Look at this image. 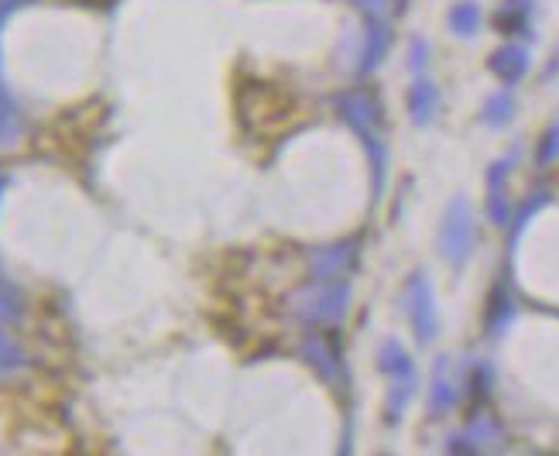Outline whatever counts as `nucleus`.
<instances>
[{"label": "nucleus", "mask_w": 559, "mask_h": 456, "mask_svg": "<svg viewBox=\"0 0 559 456\" xmlns=\"http://www.w3.org/2000/svg\"><path fill=\"white\" fill-rule=\"evenodd\" d=\"M395 45V28L388 17H364V28L354 38V52H350V72L354 80H368L388 62V52Z\"/></svg>", "instance_id": "f257e3e1"}, {"label": "nucleus", "mask_w": 559, "mask_h": 456, "mask_svg": "<svg viewBox=\"0 0 559 456\" xmlns=\"http://www.w3.org/2000/svg\"><path fill=\"white\" fill-rule=\"evenodd\" d=\"M536 11L539 0H501L491 14L495 32H501L508 41H532L536 38Z\"/></svg>", "instance_id": "f03ea898"}, {"label": "nucleus", "mask_w": 559, "mask_h": 456, "mask_svg": "<svg viewBox=\"0 0 559 456\" xmlns=\"http://www.w3.org/2000/svg\"><path fill=\"white\" fill-rule=\"evenodd\" d=\"M443 254L453 264H464L471 248H474V216H471V203L467 200H453L450 213H447V224H443Z\"/></svg>", "instance_id": "7ed1b4c3"}, {"label": "nucleus", "mask_w": 559, "mask_h": 456, "mask_svg": "<svg viewBox=\"0 0 559 456\" xmlns=\"http://www.w3.org/2000/svg\"><path fill=\"white\" fill-rule=\"evenodd\" d=\"M488 72L501 83V86H519L528 72H532V48L528 41H501L495 52L488 56Z\"/></svg>", "instance_id": "20e7f679"}, {"label": "nucleus", "mask_w": 559, "mask_h": 456, "mask_svg": "<svg viewBox=\"0 0 559 456\" xmlns=\"http://www.w3.org/2000/svg\"><path fill=\"white\" fill-rule=\"evenodd\" d=\"M405 107H408V120L416 128H429L436 117H440L443 107V93L436 86V80L429 76H412L408 89H405Z\"/></svg>", "instance_id": "39448f33"}, {"label": "nucleus", "mask_w": 559, "mask_h": 456, "mask_svg": "<svg viewBox=\"0 0 559 456\" xmlns=\"http://www.w3.org/2000/svg\"><path fill=\"white\" fill-rule=\"evenodd\" d=\"M484 21H488V14H484L480 0H453L447 11V32L453 38L474 41L484 32Z\"/></svg>", "instance_id": "423d86ee"}, {"label": "nucleus", "mask_w": 559, "mask_h": 456, "mask_svg": "<svg viewBox=\"0 0 559 456\" xmlns=\"http://www.w3.org/2000/svg\"><path fill=\"white\" fill-rule=\"evenodd\" d=\"M515 113H519V100H515V93L508 89V86H501V89H495L488 100L480 104V120L488 128H495V131H501V128H508L515 120Z\"/></svg>", "instance_id": "0eeeda50"}, {"label": "nucleus", "mask_w": 559, "mask_h": 456, "mask_svg": "<svg viewBox=\"0 0 559 456\" xmlns=\"http://www.w3.org/2000/svg\"><path fill=\"white\" fill-rule=\"evenodd\" d=\"M432 65V41L426 35H412L405 45V69L412 76H426Z\"/></svg>", "instance_id": "6e6552de"}, {"label": "nucleus", "mask_w": 559, "mask_h": 456, "mask_svg": "<svg viewBox=\"0 0 559 456\" xmlns=\"http://www.w3.org/2000/svg\"><path fill=\"white\" fill-rule=\"evenodd\" d=\"M416 323H419V336L423 340H432V296H429V285L423 281V278H416Z\"/></svg>", "instance_id": "1a4fd4ad"}, {"label": "nucleus", "mask_w": 559, "mask_h": 456, "mask_svg": "<svg viewBox=\"0 0 559 456\" xmlns=\"http://www.w3.org/2000/svg\"><path fill=\"white\" fill-rule=\"evenodd\" d=\"M347 4L360 17H388V21H392L395 11H399V0H347Z\"/></svg>", "instance_id": "9d476101"}, {"label": "nucleus", "mask_w": 559, "mask_h": 456, "mask_svg": "<svg viewBox=\"0 0 559 456\" xmlns=\"http://www.w3.org/2000/svg\"><path fill=\"white\" fill-rule=\"evenodd\" d=\"M559 155V124L556 128H549L546 134H543V144H539V161L546 165V161H552Z\"/></svg>", "instance_id": "9b49d317"}, {"label": "nucleus", "mask_w": 559, "mask_h": 456, "mask_svg": "<svg viewBox=\"0 0 559 456\" xmlns=\"http://www.w3.org/2000/svg\"><path fill=\"white\" fill-rule=\"evenodd\" d=\"M559 76V48H556V52H552V62L546 65V72H543V80L549 83V80H556Z\"/></svg>", "instance_id": "f8f14e48"}]
</instances>
